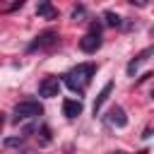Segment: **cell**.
<instances>
[{
  "mask_svg": "<svg viewBox=\"0 0 154 154\" xmlns=\"http://www.w3.org/2000/svg\"><path fill=\"white\" fill-rule=\"evenodd\" d=\"M94 75H96V65H94V63H84V65L72 67V70L63 77V82H65L72 91L84 94V89L89 87V82H91V77H94Z\"/></svg>",
  "mask_w": 154,
  "mask_h": 154,
  "instance_id": "6da1fadb",
  "label": "cell"
},
{
  "mask_svg": "<svg viewBox=\"0 0 154 154\" xmlns=\"http://www.w3.org/2000/svg\"><path fill=\"white\" fill-rule=\"evenodd\" d=\"M43 113V106L38 101H19L14 106V120H26V118H38Z\"/></svg>",
  "mask_w": 154,
  "mask_h": 154,
  "instance_id": "7a4b0ae2",
  "label": "cell"
},
{
  "mask_svg": "<svg viewBox=\"0 0 154 154\" xmlns=\"http://www.w3.org/2000/svg\"><path fill=\"white\" fill-rule=\"evenodd\" d=\"M60 94V79L58 77H43L38 82V96L43 99H53Z\"/></svg>",
  "mask_w": 154,
  "mask_h": 154,
  "instance_id": "3957f363",
  "label": "cell"
},
{
  "mask_svg": "<svg viewBox=\"0 0 154 154\" xmlns=\"http://www.w3.org/2000/svg\"><path fill=\"white\" fill-rule=\"evenodd\" d=\"M99 46H101V34L89 31L87 36H82V38H79V48H82L84 53H94Z\"/></svg>",
  "mask_w": 154,
  "mask_h": 154,
  "instance_id": "277c9868",
  "label": "cell"
},
{
  "mask_svg": "<svg viewBox=\"0 0 154 154\" xmlns=\"http://www.w3.org/2000/svg\"><path fill=\"white\" fill-rule=\"evenodd\" d=\"M111 91H113V82H106L103 87H101V91L96 94V99H94V106H91V111H94V116L101 111V106L106 103V99L111 96Z\"/></svg>",
  "mask_w": 154,
  "mask_h": 154,
  "instance_id": "5b68a950",
  "label": "cell"
},
{
  "mask_svg": "<svg viewBox=\"0 0 154 154\" xmlns=\"http://www.w3.org/2000/svg\"><path fill=\"white\" fill-rule=\"evenodd\" d=\"M82 113V101L79 99H65L63 101V116L65 118H77Z\"/></svg>",
  "mask_w": 154,
  "mask_h": 154,
  "instance_id": "8992f818",
  "label": "cell"
},
{
  "mask_svg": "<svg viewBox=\"0 0 154 154\" xmlns=\"http://www.w3.org/2000/svg\"><path fill=\"white\" fill-rule=\"evenodd\" d=\"M58 41V34L55 31H43L41 36H36V41L29 46V51H36V48H43V46H53Z\"/></svg>",
  "mask_w": 154,
  "mask_h": 154,
  "instance_id": "52a82bcc",
  "label": "cell"
},
{
  "mask_svg": "<svg viewBox=\"0 0 154 154\" xmlns=\"http://www.w3.org/2000/svg\"><path fill=\"white\" fill-rule=\"evenodd\" d=\"M108 123H113L116 128H125V125H128V118H125V111H123L120 106H113V108L108 111Z\"/></svg>",
  "mask_w": 154,
  "mask_h": 154,
  "instance_id": "ba28073f",
  "label": "cell"
},
{
  "mask_svg": "<svg viewBox=\"0 0 154 154\" xmlns=\"http://www.w3.org/2000/svg\"><path fill=\"white\" fill-rule=\"evenodd\" d=\"M36 14L43 17V19H55V17H58V10L51 5V0H41L38 7H36Z\"/></svg>",
  "mask_w": 154,
  "mask_h": 154,
  "instance_id": "9c48e42d",
  "label": "cell"
},
{
  "mask_svg": "<svg viewBox=\"0 0 154 154\" xmlns=\"http://www.w3.org/2000/svg\"><path fill=\"white\" fill-rule=\"evenodd\" d=\"M147 55H152V48H147L144 53H140L137 58H132V60L128 63V75H130V77H135V72H137V65H140L142 60H147Z\"/></svg>",
  "mask_w": 154,
  "mask_h": 154,
  "instance_id": "30bf717a",
  "label": "cell"
},
{
  "mask_svg": "<svg viewBox=\"0 0 154 154\" xmlns=\"http://www.w3.org/2000/svg\"><path fill=\"white\" fill-rule=\"evenodd\" d=\"M103 19H106L108 26H120V24H123V19H120L116 12H103Z\"/></svg>",
  "mask_w": 154,
  "mask_h": 154,
  "instance_id": "8fae6325",
  "label": "cell"
},
{
  "mask_svg": "<svg viewBox=\"0 0 154 154\" xmlns=\"http://www.w3.org/2000/svg\"><path fill=\"white\" fill-rule=\"evenodd\" d=\"M2 144H5V147H22V144H24V135H19V137H5Z\"/></svg>",
  "mask_w": 154,
  "mask_h": 154,
  "instance_id": "7c38bea8",
  "label": "cell"
},
{
  "mask_svg": "<svg viewBox=\"0 0 154 154\" xmlns=\"http://www.w3.org/2000/svg\"><path fill=\"white\" fill-rule=\"evenodd\" d=\"M130 5H137V7H147L149 5V0H128Z\"/></svg>",
  "mask_w": 154,
  "mask_h": 154,
  "instance_id": "4fadbf2b",
  "label": "cell"
},
{
  "mask_svg": "<svg viewBox=\"0 0 154 154\" xmlns=\"http://www.w3.org/2000/svg\"><path fill=\"white\" fill-rule=\"evenodd\" d=\"M79 17H84V7H77V10L72 12V19H79Z\"/></svg>",
  "mask_w": 154,
  "mask_h": 154,
  "instance_id": "5bb4252c",
  "label": "cell"
}]
</instances>
